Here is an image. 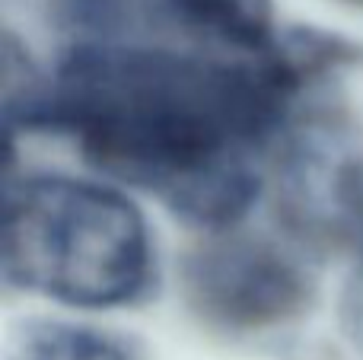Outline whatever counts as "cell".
Listing matches in <instances>:
<instances>
[{
  "mask_svg": "<svg viewBox=\"0 0 363 360\" xmlns=\"http://www.w3.org/2000/svg\"><path fill=\"white\" fill-rule=\"evenodd\" d=\"M357 4H363V0H357Z\"/></svg>",
  "mask_w": 363,
  "mask_h": 360,
  "instance_id": "8992f818",
  "label": "cell"
},
{
  "mask_svg": "<svg viewBox=\"0 0 363 360\" xmlns=\"http://www.w3.org/2000/svg\"><path fill=\"white\" fill-rule=\"evenodd\" d=\"M191 303L223 325H268L303 303V278L264 242L223 240L201 249L185 268Z\"/></svg>",
  "mask_w": 363,
  "mask_h": 360,
  "instance_id": "3957f363",
  "label": "cell"
},
{
  "mask_svg": "<svg viewBox=\"0 0 363 360\" xmlns=\"http://www.w3.org/2000/svg\"><path fill=\"white\" fill-rule=\"evenodd\" d=\"M290 96L274 61L93 45L64 61L29 121L74 134L106 169L201 223H230L258 191L255 153Z\"/></svg>",
  "mask_w": 363,
  "mask_h": 360,
  "instance_id": "6da1fadb",
  "label": "cell"
},
{
  "mask_svg": "<svg viewBox=\"0 0 363 360\" xmlns=\"http://www.w3.org/2000/svg\"><path fill=\"white\" fill-rule=\"evenodd\" d=\"M179 6L239 48H262L271 26V0H179Z\"/></svg>",
  "mask_w": 363,
  "mask_h": 360,
  "instance_id": "5b68a950",
  "label": "cell"
},
{
  "mask_svg": "<svg viewBox=\"0 0 363 360\" xmlns=\"http://www.w3.org/2000/svg\"><path fill=\"white\" fill-rule=\"evenodd\" d=\"M144 217L112 189L61 176L10 182L4 195V274L70 306H118L144 287Z\"/></svg>",
  "mask_w": 363,
  "mask_h": 360,
  "instance_id": "7a4b0ae2",
  "label": "cell"
},
{
  "mask_svg": "<svg viewBox=\"0 0 363 360\" xmlns=\"http://www.w3.org/2000/svg\"><path fill=\"white\" fill-rule=\"evenodd\" d=\"M6 360H125L96 332L61 322H29L6 342Z\"/></svg>",
  "mask_w": 363,
  "mask_h": 360,
  "instance_id": "277c9868",
  "label": "cell"
}]
</instances>
